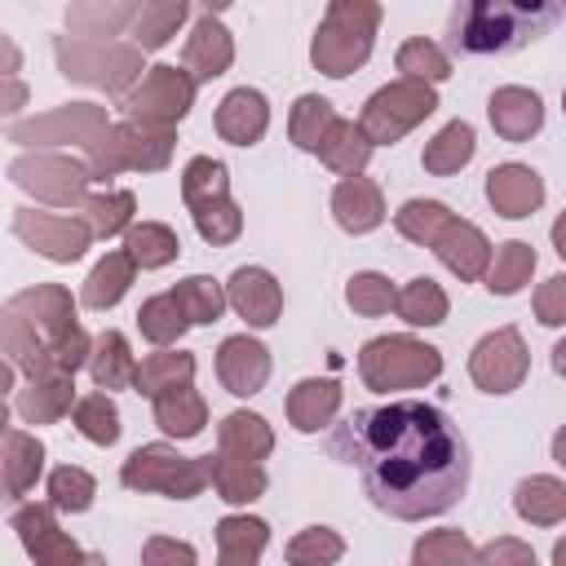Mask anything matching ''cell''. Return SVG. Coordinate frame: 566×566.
Returning <instances> with one entry per match:
<instances>
[{
  "label": "cell",
  "mask_w": 566,
  "mask_h": 566,
  "mask_svg": "<svg viewBox=\"0 0 566 566\" xmlns=\"http://www.w3.org/2000/svg\"><path fill=\"white\" fill-rule=\"evenodd\" d=\"M332 451L358 469L367 500L398 522L438 517L469 491V442L433 402L398 398L385 407H363L336 424Z\"/></svg>",
  "instance_id": "6da1fadb"
},
{
  "label": "cell",
  "mask_w": 566,
  "mask_h": 566,
  "mask_svg": "<svg viewBox=\"0 0 566 566\" xmlns=\"http://www.w3.org/2000/svg\"><path fill=\"white\" fill-rule=\"evenodd\" d=\"M0 349L4 363L27 380L75 376L93 358V336L75 318V296L62 283H35L4 301L0 310Z\"/></svg>",
  "instance_id": "7a4b0ae2"
},
{
  "label": "cell",
  "mask_w": 566,
  "mask_h": 566,
  "mask_svg": "<svg viewBox=\"0 0 566 566\" xmlns=\"http://www.w3.org/2000/svg\"><path fill=\"white\" fill-rule=\"evenodd\" d=\"M562 18V4L548 0H464L451 9L447 35L460 53H509L544 35Z\"/></svg>",
  "instance_id": "3957f363"
},
{
  "label": "cell",
  "mask_w": 566,
  "mask_h": 566,
  "mask_svg": "<svg viewBox=\"0 0 566 566\" xmlns=\"http://www.w3.org/2000/svg\"><path fill=\"white\" fill-rule=\"evenodd\" d=\"M53 57L57 71L75 84H93L102 93H111L115 102H124L137 84H142V49L111 40V35H53Z\"/></svg>",
  "instance_id": "277c9868"
},
{
  "label": "cell",
  "mask_w": 566,
  "mask_h": 566,
  "mask_svg": "<svg viewBox=\"0 0 566 566\" xmlns=\"http://www.w3.org/2000/svg\"><path fill=\"white\" fill-rule=\"evenodd\" d=\"M385 9L376 0H332L314 40H310V62L314 71H323L327 80H345L354 75L376 44V27H380Z\"/></svg>",
  "instance_id": "5b68a950"
},
{
  "label": "cell",
  "mask_w": 566,
  "mask_h": 566,
  "mask_svg": "<svg viewBox=\"0 0 566 566\" xmlns=\"http://www.w3.org/2000/svg\"><path fill=\"white\" fill-rule=\"evenodd\" d=\"M358 376L371 394H394V389H420L442 376V349L424 345L407 332L394 336H371L358 349Z\"/></svg>",
  "instance_id": "8992f818"
},
{
  "label": "cell",
  "mask_w": 566,
  "mask_h": 566,
  "mask_svg": "<svg viewBox=\"0 0 566 566\" xmlns=\"http://www.w3.org/2000/svg\"><path fill=\"white\" fill-rule=\"evenodd\" d=\"M119 482L142 495H168V500H195L208 486V460L181 455L168 442H146L119 464Z\"/></svg>",
  "instance_id": "52a82bcc"
},
{
  "label": "cell",
  "mask_w": 566,
  "mask_h": 566,
  "mask_svg": "<svg viewBox=\"0 0 566 566\" xmlns=\"http://www.w3.org/2000/svg\"><path fill=\"white\" fill-rule=\"evenodd\" d=\"M438 111V93L433 84H420V80H394L385 88H376L367 102H363V133L371 146H394L398 137H407L416 124H424L429 115Z\"/></svg>",
  "instance_id": "ba28073f"
},
{
  "label": "cell",
  "mask_w": 566,
  "mask_h": 566,
  "mask_svg": "<svg viewBox=\"0 0 566 566\" xmlns=\"http://www.w3.org/2000/svg\"><path fill=\"white\" fill-rule=\"evenodd\" d=\"M195 75L186 71V66H168V62H159V66H150L146 75H142V84L119 102V115L128 119V124H146V128H177L186 115H190V106H195Z\"/></svg>",
  "instance_id": "9c48e42d"
},
{
  "label": "cell",
  "mask_w": 566,
  "mask_h": 566,
  "mask_svg": "<svg viewBox=\"0 0 566 566\" xmlns=\"http://www.w3.org/2000/svg\"><path fill=\"white\" fill-rule=\"evenodd\" d=\"M9 181L22 186L27 195L57 203V208H84L88 203V186H93V168L84 159L57 155V150H27L9 164Z\"/></svg>",
  "instance_id": "30bf717a"
},
{
  "label": "cell",
  "mask_w": 566,
  "mask_h": 566,
  "mask_svg": "<svg viewBox=\"0 0 566 566\" xmlns=\"http://www.w3.org/2000/svg\"><path fill=\"white\" fill-rule=\"evenodd\" d=\"M111 128L106 106L97 102H66L49 115L9 124V142L27 146V150H49V146H80L84 155H93V146L102 142V133Z\"/></svg>",
  "instance_id": "8fae6325"
},
{
  "label": "cell",
  "mask_w": 566,
  "mask_h": 566,
  "mask_svg": "<svg viewBox=\"0 0 566 566\" xmlns=\"http://www.w3.org/2000/svg\"><path fill=\"white\" fill-rule=\"evenodd\" d=\"M9 230L31 248L40 252L44 261H57V265H71L88 252L93 243V230L84 217L75 212H35V208H13V221Z\"/></svg>",
  "instance_id": "7c38bea8"
},
{
  "label": "cell",
  "mask_w": 566,
  "mask_h": 566,
  "mask_svg": "<svg viewBox=\"0 0 566 566\" xmlns=\"http://www.w3.org/2000/svg\"><path fill=\"white\" fill-rule=\"evenodd\" d=\"M531 371V349L517 327L486 332L469 354V380L482 394H513Z\"/></svg>",
  "instance_id": "4fadbf2b"
},
{
  "label": "cell",
  "mask_w": 566,
  "mask_h": 566,
  "mask_svg": "<svg viewBox=\"0 0 566 566\" xmlns=\"http://www.w3.org/2000/svg\"><path fill=\"white\" fill-rule=\"evenodd\" d=\"M53 513H57L53 504H18L9 526L18 531V539L35 566H75L84 557V548L57 526Z\"/></svg>",
  "instance_id": "5bb4252c"
},
{
  "label": "cell",
  "mask_w": 566,
  "mask_h": 566,
  "mask_svg": "<svg viewBox=\"0 0 566 566\" xmlns=\"http://www.w3.org/2000/svg\"><path fill=\"white\" fill-rule=\"evenodd\" d=\"M270 367H274V363H270V349H265L256 336H248V332L226 336V340L217 345V380H221V389L234 394V398L261 394L265 380H270Z\"/></svg>",
  "instance_id": "9a60e30c"
},
{
  "label": "cell",
  "mask_w": 566,
  "mask_h": 566,
  "mask_svg": "<svg viewBox=\"0 0 566 566\" xmlns=\"http://www.w3.org/2000/svg\"><path fill=\"white\" fill-rule=\"evenodd\" d=\"M230 62H234V35L217 18V9H199L186 35V49H181V66L195 75V84H212L217 75L230 71Z\"/></svg>",
  "instance_id": "2e32d148"
},
{
  "label": "cell",
  "mask_w": 566,
  "mask_h": 566,
  "mask_svg": "<svg viewBox=\"0 0 566 566\" xmlns=\"http://www.w3.org/2000/svg\"><path fill=\"white\" fill-rule=\"evenodd\" d=\"M226 301L248 327H274L283 314V287L265 265H239L226 279Z\"/></svg>",
  "instance_id": "e0dca14e"
},
{
  "label": "cell",
  "mask_w": 566,
  "mask_h": 566,
  "mask_svg": "<svg viewBox=\"0 0 566 566\" xmlns=\"http://www.w3.org/2000/svg\"><path fill=\"white\" fill-rule=\"evenodd\" d=\"M486 203L500 217L522 221L544 203V177L531 164H495L486 172Z\"/></svg>",
  "instance_id": "ac0fdd59"
},
{
  "label": "cell",
  "mask_w": 566,
  "mask_h": 566,
  "mask_svg": "<svg viewBox=\"0 0 566 566\" xmlns=\"http://www.w3.org/2000/svg\"><path fill=\"white\" fill-rule=\"evenodd\" d=\"M486 119L504 142H531L544 128V102L535 88L504 84L486 97Z\"/></svg>",
  "instance_id": "d6986e66"
},
{
  "label": "cell",
  "mask_w": 566,
  "mask_h": 566,
  "mask_svg": "<svg viewBox=\"0 0 566 566\" xmlns=\"http://www.w3.org/2000/svg\"><path fill=\"white\" fill-rule=\"evenodd\" d=\"M217 133H221V142H230V146H256L261 137H265V128H270V102H265V93L261 88H230L221 102H217Z\"/></svg>",
  "instance_id": "ffe728a7"
},
{
  "label": "cell",
  "mask_w": 566,
  "mask_h": 566,
  "mask_svg": "<svg viewBox=\"0 0 566 566\" xmlns=\"http://www.w3.org/2000/svg\"><path fill=\"white\" fill-rule=\"evenodd\" d=\"M433 252H438V261L460 279V283H478V279H486V270H491V239L473 226V221H464V217H455L447 230H442V239L433 243Z\"/></svg>",
  "instance_id": "44dd1931"
},
{
  "label": "cell",
  "mask_w": 566,
  "mask_h": 566,
  "mask_svg": "<svg viewBox=\"0 0 566 566\" xmlns=\"http://www.w3.org/2000/svg\"><path fill=\"white\" fill-rule=\"evenodd\" d=\"M340 402H345L340 380H332V376H305V380H296L287 389V424L296 433H318V429H327L336 420Z\"/></svg>",
  "instance_id": "7402d4cb"
},
{
  "label": "cell",
  "mask_w": 566,
  "mask_h": 566,
  "mask_svg": "<svg viewBox=\"0 0 566 566\" xmlns=\"http://www.w3.org/2000/svg\"><path fill=\"white\" fill-rule=\"evenodd\" d=\"M332 217L345 234H371L385 221V195L371 177H340L332 190Z\"/></svg>",
  "instance_id": "603a6c76"
},
{
  "label": "cell",
  "mask_w": 566,
  "mask_h": 566,
  "mask_svg": "<svg viewBox=\"0 0 566 566\" xmlns=\"http://www.w3.org/2000/svg\"><path fill=\"white\" fill-rule=\"evenodd\" d=\"M75 376L57 371V376H40V380H27L18 394H13V411L22 416V424H57L62 416L75 411Z\"/></svg>",
  "instance_id": "cb8c5ba5"
},
{
  "label": "cell",
  "mask_w": 566,
  "mask_h": 566,
  "mask_svg": "<svg viewBox=\"0 0 566 566\" xmlns=\"http://www.w3.org/2000/svg\"><path fill=\"white\" fill-rule=\"evenodd\" d=\"M217 566H261L270 544V522L252 513H230L217 522Z\"/></svg>",
  "instance_id": "d4e9b609"
},
{
  "label": "cell",
  "mask_w": 566,
  "mask_h": 566,
  "mask_svg": "<svg viewBox=\"0 0 566 566\" xmlns=\"http://www.w3.org/2000/svg\"><path fill=\"white\" fill-rule=\"evenodd\" d=\"M0 469H4V500L9 504H22V495L35 486V478L44 473V442L27 429H4V455H0Z\"/></svg>",
  "instance_id": "484cf974"
},
{
  "label": "cell",
  "mask_w": 566,
  "mask_h": 566,
  "mask_svg": "<svg viewBox=\"0 0 566 566\" xmlns=\"http://www.w3.org/2000/svg\"><path fill=\"white\" fill-rule=\"evenodd\" d=\"M133 279H137V261H133L124 248H115V252H106V256L88 270L84 287H80V305L106 314V310H115V305L124 301V292L133 287Z\"/></svg>",
  "instance_id": "4316f807"
},
{
  "label": "cell",
  "mask_w": 566,
  "mask_h": 566,
  "mask_svg": "<svg viewBox=\"0 0 566 566\" xmlns=\"http://www.w3.org/2000/svg\"><path fill=\"white\" fill-rule=\"evenodd\" d=\"M203 460H208V482H212L217 500H226V504H252L270 486L265 469L252 464V460H239V455H226V451L203 455Z\"/></svg>",
  "instance_id": "83f0119b"
},
{
  "label": "cell",
  "mask_w": 566,
  "mask_h": 566,
  "mask_svg": "<svg viewBox=\"0 0 566 566\" xmlns=\"http://www.w3.org/2000/svg\"><path fill=\"white\" fill-rule=\"evenodd\" d=\"M217 451L261 464V460L274 451V429H270V420L256 416V411H230V416H221V424H217Z\"/></svg>",
  "instance_id": "f1b7e54d"
},
{
  "label": "cell",
  "mask_w": 566,
  "mask_h": 566,
  "mask_svg": "<svg viewBox=\"0 0 566 566\" xmlns=\"http://www.w3.org/2000/svg\"><path fill=\"white\" fill-rule=\"evenodd\" d=\"M513 509L531 526H557V522H566V482L553 473H531L517 482Z\"/></svg>",
  "instance_id": "f546056e"
},
{
  "label": "cell",
  "mask_w": 566,
  "mask_h": 566,
  "mask_svg": "<svg viewBox=\"0 0 566 566\" xmlns=\"http://www.w3.org/2000/svg\"><path fill=\"white\" fill-rule=\"evenodd\" d=\"M88 376H93V389H102V394L133 385V376H137V358H133V349H128V336H124L119 327H106V332L93 340Z\"/></svg>",
  "instance_id": "4dcf8cb0"
},
{
  "label": "cell",
  "mask_w": 566,
  "mask_h": 566,
  "mask_svg": "<svg viewBox=\"0 0 566 566\" xmlns=\"http://www.w3.org/2000/svg\"><path fill=\"white\" fill-rule=\"evenodd\" d=\"M195 367H199V363H195V354H186V349H155V354H146V358L137 363L133 389L155 402L159 394L190 385V380H195Z\"/></svg>",
  "instance_id": "1f68e13d"
},
{
  "label": "cell",
  "mask_w": 566,
  "mask_h": 566,
  "mask_svg": "<svg viewBox=\"0 0 566 566\" xmlns=\"http://www.w3.org/2000/svg\"><path fill=\"white\" fill-rule=\"evenodd\" d=\"M150 411H155V424L168 433V438H199L203 433V424H208V402H203V394L195 389V385H181V389H168V394H159L155 402H150Z\"/></svg>",
  "instance_id": "d6a6232c"
},
{
  "label": "cell",
  "mask_w": 566,
  "mask_h": 566,
  "mask_svg": "<svg viewBox=\"0 0 566 566\" xmlns=\"http://www.w3.org/2000/svg\"><path fill=\"white\" fill-rule=\"evenodd\" d=\"M186 13H190L186 0H142V4H137V18H133V27H128V44L142 49V53L164 49V44L177 35V27L186 22Z\"/></svg>",
  "instance_id": "836d02e7"
},
{
  "label": "cell",
  "mask_w": 566,
  "mask_h": 566,
  "mask_svg": "<svg viewBox=\"0 0 566 566\" xmlns=\"http://www.w3.org/2000/svg\"><path fill=\"white\" fill-rule=\"evenodd\" d=\"M473 150H478L473 124H469V119H451V124H442V128L424 142L420 164H424V172H433V177H451V172H460V168L473 159Z\"/></svg>",
  "instance_id": "e575fe53"
},
{
  "label": "cell",
  "mask_w": 566,
  "mask_h": 566,
  "mask_svg": "<svg viewBox=\"0 0 566 566\" xmlns=\"http://www.w3.org/2000/svg\"><path fill=\"white\" fill-rule=\"evenodd\" d=\"M394 310H398V318H402L407 327H438V323H447L451 301H447L442 283H433L429 274H416V279H407V283L398 287Z\"/></svg>",
  "instance_id": "d590c367"
},
{
  "label": "cell",
  "mask_w": 566,
  "mask_h": 566,
  "mask_svg": "<svg viewBox=\"0 0 566 566\" xmlns=\"http://www.w3.org/2000/svg\"><path fill=\"white\" fill-rule=\"evenodd\" d=\"M137 4L142 0H84V4H71L66 9V27H71V35H128V27H133V18H137Z\"/></svg>",
  "instance_id": "8d00e7d4"
},
{
  "label": "cell",
  "mask_w": 566,
  "mask_h": 566,
  "mask_svg": "<svg viewBox=\"0 0 566 566\" xmlns=\"http://www.w3.org/2000/svg\"><path fill=\"white\" fill-rule=\"evenodd\" d=\"M371 150H376V146L367 142L363 124H354V119H336L332 133H327V142L318 146V159H323L332 172H340V177H363Z\"/></svg>",
  "instance_id": "74e56055"
},
{
  "label": "cell",
  "mask_w": 566,
  "mask_h": 566,
  "mask_svg": "<svg viewBox=\"0 0 566 566\" xmlns=\"http://www.w3.org/2000/svg\"><path fill=\"white\" fill-rule=\"evenodd\" d=\"M336 119H340V115L332 111L327 97H318V93H301V97L292 102V115H287V137H292L296 150L318 155V146L327 142V133H332Z\"/></svg>",
  "instance_id": "f35d334b"
},
{
  "label": "cell",
  "mask_w": 566,
  "mask_h": 566,
  "mask_svg": "<svg viewBox=\"0 0 566 566\" xmlns=\"http://www.w3.org/2000/svg\"><path fill=\"white\" fill-rule=\"evenodd\" d=\"M535 248L526 243V239H509V243H500L495 248V256H491V270H486V292L491 296H513V292H522L526 283H531V274H535Z\"/></svg>",
  "instance_id": "ab89813d"
},
{
  "label": "cell",
  "mask_w": 566,
  "mask_h": 566,
  "mask_svg": "<svg viewBox=\"0 0 566 566\" xmlns=\"http://www.w3.org/2000/svg\"><path fill=\"white\" fill-rule=\"evenodd\" d=\"M124 252L137 261V270H164L177 261L181 252V239L172 226L164 221H137L128 234H124Z\"/></svg>",
  "instance_id": "60d3db41"
},
{
  "label": "cell",
  "mask_w": 566,
  "mask_h": 566,
  "mask_svg": "<svg viewBox=\"0 0 566 566\" xmlns=\"http://www.w3.org/2000/svg\"><path fill=\"white\" fill-rule=\"evenodd\" d=\"M451 221H455V212H451L442 199H407V203L394 212L398 234H402L407 243H420V248H433Z\"/></svg>",
  "instance_id": "b9f144b4"
},
{
  "label": "cell",
  "mask_w": 566,
  "mask_h": 566,
  "mask_svg": "<svg viewBox=\"0 0 566 566\" xmlns=\"http://www.w3.org/2000/svg\"><path fill=\"white\" fill-rule=\"evenodd\" d=\"M133 212H137L133 190H102V195H88V203L80 208V217L88 221L93 239H115V234H128V230L137 226V221H133Z\"/></svg>",
  "instance_id": "7bdbcfd3"
},
{
  "label": "cell",
  "mask_w": 566,
  "mask_h": 566,
  "mask_svg": "<svg viewBox=\"0 0 566 566\" xmlns=\"http://www.w3.org/2000/svg\"><path fill=\"white\" fill-rule=\"evenodd\" d=\"M137 327H142V336H146L150 345L172 349V345L186 336L190 318H186V310L177 305L172 292H159V296H146V301H142V310H137Z\"/></svg>",
  "instance_id": "ee69618b"
},
{
  "label": "cell",
  "mask_w": 566,
  "mask_h": 566,
  "mask_svg": "<svg viewBox=\"0 0 566 566\" xmlns=\"http://www.w3.org/2000/svg\"><path fill=\"white\" fill-rule=\"evenodd\" d=\"M411 566H478V548L464 531L442 526V531H424L411 544Z\"/></svg>",
  "instance_id": "f6af8a7d"
},
{
  "label": "cell",
  "mask_w": 566,
  "mask_h": 566,
  "mask_svg": "<svg viewBox=\"0 0 566 566\" xmlns=\"http://www.w3.org/2000/svg\"><path fill=\"white\" fill-rule=\"evenodd\" d=\"M181 199H186V208H203V203L230 199V168L221 159H212V155H195L181 168Z\"/></svg>",
  "instance_id": "bcb514c9"
},
{
  "label": "cell",
  "mask_w": 566,
  "mask_h": 566,
  "mask_svg": "<svg viewBox=\"0 0 566 566\" xmlns=\"http://www.w3.org/2000/svg\"><path fill=\"white\" fill-rule=\"evenodd\" d=\"M172 296H177V305L186 310V318L190 323H199V327H208V323H217L221 314H226V283H217L212 274H190V279H181L177 287H172Z\"/></svg>",
  "instance_id": "7dc6e473"
},
{
  "label": "cell",
  "mask_w": 566,
  "mask_h": 566,
  "mask_svg": "<svg viewBox=\"0 0 566 566\" xmlns=\"http://www.w3.org/2000/svg\"><path fill=\"white\" fill-rule=\"evenodd\" d=\"M340 557H345V535L332 526H305L283 548L287 566H336Z\"/></svg>",
  "instance_id": "c3c4849f"
},
{
  "label": "cell",
  "mask_w": 566,
  "mask_h": 566,
  "mask_svg": "<svg viewBox=\"0 0 566 566\" xmlns=\"http://www.w3.org/2000/svg\"><path fill=\"white\" fill-rule=\"evenodd\" d=\"M394 301H398V287H394V279L380 274V270H358V274H349V283H345V305H349L354 314H363V318L389 314Z\"/></svg>",
  "instance_id": "681fc988"
},
{
  "label": "cell",
  "mask_w": 566,
  "mask_h": 566,
  "mask_svg": "<svg viewBox=\"0 0 566 566\" xmlns=\"http://www.w3.org/2000/svg\"><path fill=\"white\" fill-rule=\"evenodd\" d=\"M71 420H75V429L88 438V442H97V447H111V442H119V407H115V398L111 394H84L80 402H75V411H71Z\"/></svg>",
  "instance_id": "f907efd6"
},
{
  "label": "cell",
  "mask_w": 566,
  "mask_h": 566,
  "mask_svg": "<svg viewBox=\"0 0 566 566\" xmlns=\"http://www.w3.org/2000/svg\"><path fill=\"white\" fill-rule=\"evenodd\" d=\"M394 62H398L402 80H420V84H442V80L451 75V57H447L433 40H424V35L402 40Z\"/></svg>",
  "instance_id": "816d5d0a"
},
{
  "label": "cell",
  "mask_w": 566,
  "mask_h": 566,
  "mask_svg": "<svg viewBox=\"0 0 566 566\" xmlns=\"http://www.w3.org/2000/svg\"><path fill=\"white\" fill-rule=\"evenodd\" d=\"M93 495H97V482L88 469L80 464H57L49 473V504L57 513H88L93 509Z\"/></svg>",
  "instance_id": "f5cc1de1"
},
{
  "label": "cell",
  "mask_w": 566,
  "mask_h": 566,
  "mask_svg": "<svg viewBox=\"0 0 566 566\" xmlns=\"http://www.w3.org/2000/svg\"><path fill=\"white\" fill-rule=\"evenodd\" d=\"M190 221L199 230L203 243L221 248V243H234L243 234V208L234 199H217V203H203V208H190Z\"/></svg>",
  "instance_id": "db71d44e"
},
{
  "label": "cell",
  "mask_w": 566,
  "mask_h": 566,
  "mask_svg": "<svg viewBox=\"0 0 566 566\" xmlns=\"http://www.w3.org/2000/svg\"><path fill=\"white\" fill-rule=\"evenodd\" d=\"M142 566H199V553L177 535H150L142 544Z\"/></svg>",
  "instance_id": "11a10c76"
},
{
  "label": "cell",
  "mask_w": 566,
  "mask_h": 566,
  "mask_svg": "<svg viewBox=\"0 0 566 566\" xmlns=\"http://www.w3.org/2000/svg\"><path fill=\"white\" fill-rule=\"evenodd\" d=\"M478 566H539L535 562V548L526 539H513V535H495L478 548Z\"/></svg>",
  "instance_id": "9f6ffc18"
},
{
  "label": "cell",
  "mask_w": 566,
  "mask_h": 566,
  "mask_svg": "<svg viewBox=\"0 0 566 566\" xmlns=\"http://www.w3.org/2000/svg\"><path fill=\"white\" fill-rule=\"evenodd\" d=\"M535 318L544 327H562L566 323V274H553L535 287Z\"/></svg>",
  "instance_id": "6f0895ef"
},
{
  "label": "cell",
  "mask_w": 566,
  "mask_h": 566,
  "mask_svg": "<svg viewBox=\"0 0 566 566\" xmlns=\"http://www.w3.org/2000/svg\"><path fill=\"white\" fill-rule=\"evenodd\" d=\"M22 106H27V84H22V80H4V102H0V111L13 119Z\"/></svg>",
  "instance_id": "680465c9"
},
{
  "label": "cell",
  "mask_w": 566,
  "mask_h": 566,
  "mask_svg": "<svg viewBox=\"0 0 566 566\" xmlns=\"http://www.w3.org/2000/svg\"><path fill=\"white\" fill-rule=\"evenodd\" d=\"M0 53H4V80H18V66H22V57H18V44H13V35H4L0 31Z\"/></svg>",
  "instance_id": "91938a15"
},
{
  "label": "cell",
  "mask_w": 566,
  "mask_h": 566,
  "mask_svg": "<svg viewBox=\"0 0 566 566\" xmlns=\"http://www.w3.org/2000/svg\"><path fill=\"white\" fill-rule=\"evenodd\" d=\"M548 239H553V252L566 261V208L557 212V221H553V230H548Z\"/></svg>",
  "instance_id": "94428289"
},
{
  "label": "cell",
  "mask_w": 566,
  "mask_h": 566,
  "mask_svg": "<svg viewBox=\"0 0 566 566\" xmlns=\"http://www.w3.org/2000/svg\"><path fill=\"white\" fill-rule=\"evenodd\" d=\"M553 460H557V464L566 469V424H562V429L553 433Z\"/></svg>",
  "instance_id": "6125c7cd"
},
{
  "label": "cell",
  "mask_w": 566,
  "mask_h": 566,
  "mask_svg": "<svg viewBox=\"0 0 566 566\" xmlns=\"http://www.w3.org/2000/svg\"><path fill=\"white\" fill-rule=\"evenodd\" d=\"M553 371H557V376H566V336L553 345Z\"/></svg>",
  "instance_id": "be15d7a7"
},
{
  "label": "cell",
  "mask_w": 566,
  "mask_h": 566,
  "mask_svg": "<svg viewBox=\"0 0 566 566\" xmlns=\"http://www.w3.org/2000/svg\"><path fill=\"white\" fill-rule=\"evenodd\" d=\"M553 566H566V535L553 544Z\"/></svg>",
  "instance_id": "e7e4bbea"
},
{
  "label": "cell",
  "mask_w": 566,
  "mask_h": 566,
  "mask_svg": "<svg viewBox=\"0 0 566 566\" xmlns=\"http://www.w3.org/2000/svg\"><path fill=\"white\" fill-rule=\"evenodd\" d=\"M75 566H106V557H102V553H84Z\"/></svg>",
  "instance_id": "03108f58"
},
{
  "label": "cell",
  "mask_w": 566,
  "mask_h": 566,
  "mask_svg": "<svg viewBox=\"0 0 566 566\" xmlns=\"http://www.w3.org/2000/svg\"><path fill=\"white\" fill-rule=\"evenodd\" d=\"M562 111H566V88H562Z\"/></svg>",
  "instance_id": "003e7915"
}]
</instances>
